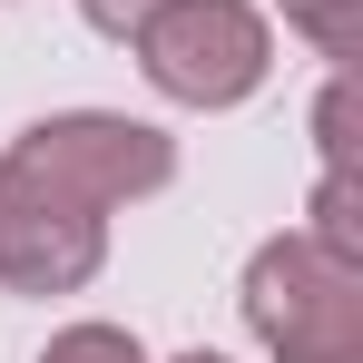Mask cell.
Wrapping results in <instances>:
<instances>
[{
  "label": "cell",
  "instance_id": "cell-5",
  "mask_svg": "<svg viewBox=\"0 0 363 363\" xmlns=\"http://www.w3.org/2000/svg\"><path fill=\"white\" fill-rule=\"evenodd\" d=\"M40 363H147V354H138V334H118V324H69V334H50Z\"/></svg>",
  "mask_w": 363,
  "mask_h": 363
},
{
  "label": "cell",
  "instance_id": "cell-3",
  "mask_svg": "<svg viewBox=\"0 0 363 363\" xmlns=\"http://www.w3.org/2000/svg\"><path fill=\"white\" fill-rule=\"evenodd\" d=\"M138 69L177 108H245L275 69V30L255 0H167L138 30Z\"/></svg>",
  "mask_w": 363,
  "mask_h": 363
},
{
  "label": "cell",
  "instance_id": "cell-1",
  "mask_svg": "<svg viewBox=\"0 0 363 363\" xmlns=\"http://www.w3.org/2000/svg\"><path fill=\"white\" fill-rule=\"evenodd\" d=\"M177 177L167 128L118 108H69L0 147V285L10 295H79L108 265V216Z\"/></svg>",
  "mask_w": 363,
  "mask_h": 363
},
{
  "label": "cell",
  "instance_id": "cell-7",
  "mask_svg": "<svg viewBox=\"0 0 363 363\" xmlns=\"http://www.w3.org/2000/svg\"><path fill=\"white\" fill-rule=\"evenodd\" d=\"M186 363H216V354H186Z\"/></svg>",
  "mask_w": 363,
  "mask_h": 363
},
{
  "label": "cell",
  "instance_id": "cell-4",
  "mask_svg": "<svg viewBox=\"0 0 363 363\" xmlns=\"http://www.w3.org/2000/svg\"><path fill=\"white\" fill-rule=\"evenodd\" d=\"M285 30H304L324 60H354V40H363V0H285Z\"/></svg>",
  "mask_w": 363,
  "mask_h": 363
},
{
  "label": "cell",
  "instance_id": "cell-6",
  "mask_svg": "<svg viewBox=\"0 0 363 363\" xmlns=\"http://www.w3.org/2000/svg\"><path fill=\"white\" fill-rule=\"evenodd\" d=\"M157 10H167V0H79V20H89V30H108V40H138Z\"/></svg>",
  "mask_w": 363,
  "mask_h": 363
},
{
  "label": "cell",
  "instance_id": "cell-2",
  "mask_svg": "<svg viewBox=\"0 0 363 363\" xmlns=\"http://www.w3.org/2000/svg\"><path fill=\"white\" fill-rule=\"evenodd\" d=\"M245 324L275 363H363V265L314 236H275L245 265Z\"/></svg>",
  "mask_w": 363,
  "mask_h": 363
}]
</instances>
